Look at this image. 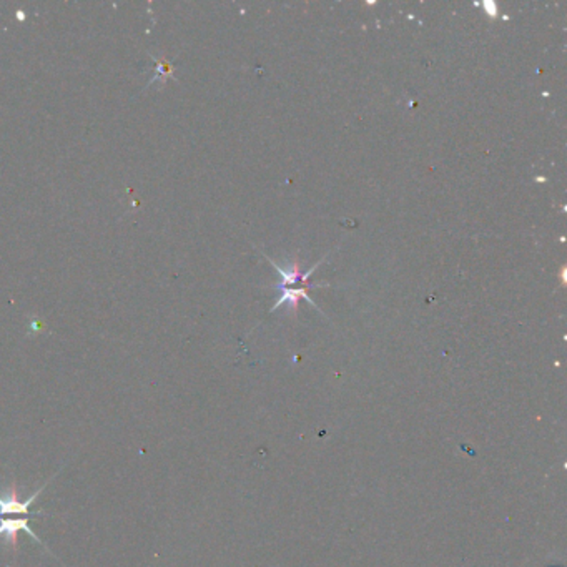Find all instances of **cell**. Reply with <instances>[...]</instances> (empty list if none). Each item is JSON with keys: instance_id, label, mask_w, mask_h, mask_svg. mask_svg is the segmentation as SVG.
Masks as SVG:
<instances>
[{"instance_id": "obj_1", "label": "cell", "mask_w": 567, "mask_h": 567, "mask_svg": "<svg viewBox=\"0 0 567 567\" xmlns=\"http://www.w3.org/2000/svg\"><path fill=\"white\" fill-rule=\"evenodd\" d=\"M50 481H52V480H49L44 486L39 487V489H37L35 493L31 496V498L25 499V501H20L19 493H17L15 486H12L10 489L7 491V494L0 496V518H6V516H10V514H15V516L28 514V516H31V506L33 502H35V499L39 498V496L42 494V491L47 487V484Z\"/></svg>"}, {"instance_id": "obj_2", "label": "cell", "mask_w": 567, "mask_h": 567, "mask_svg": "<svg viewBox=\"0 0 567 567\" xmlns=\"http://www.w3.org/2000/svg\"><path fill=\"white\" fill-rule=\"evenodd\" d=\"M25 531L28 536L32 537L35 543L44 544L42 541L37 537L35 532L32 531L31 526H28V519L27 518H12V519H0V537H6V541L8 544L17 545V532Z\"/></svg>"}]
</instances>
